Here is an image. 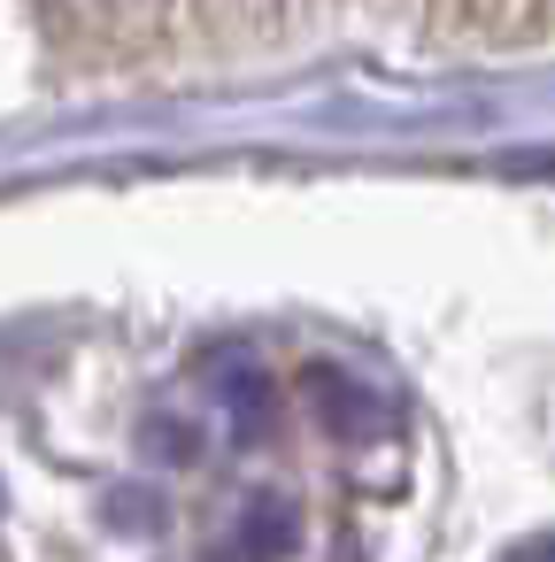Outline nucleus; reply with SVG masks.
I'll list each match as a JSON object with an SVG mask.
<instances>
[{"label":"nucleus","instance_id":"nucleus-1","mask_svg":"<svg viewBox=\"0 0 555 562\" xmlns=\"http://www.w3.org/2000/svg\"><path fill=\"white\" fill-rule=\"evenodd\" d=\"M301 547V508L286 493H255L232 524V539L217 547V562H286Z\"/></svg>","mask_w":555,"mask_h":562},{"label":"nucleus","instance_id":"nucleus-3","mask_svg":"<svg viewBox=\"0 0 555 562\" xmlns=\"http://www.w3.org/2000/svg\"><path fill=\"white\" fill-rule=\"evenodd\" d=\"M217 401H224V416H232L240 439H263V424H270V378L263 370H224Z\"/></svg>","mask_w":555,"mask_h":562},{"label":"nucleus","instance_id":"nucleus-2","mask_svg":"<svg viewBox=\"0 0 555 562\" xmlns=\"http://www.w3.org/2000/svg\"><path fill=\"white\" fill-rule=\"evenodd\" d=\"M309 401H317V416H324V431L332 439H378L386 431V401L363 385V378H347V370H309Z\"/></svg>","mask_w":555,"mask_h":562}]
</instances>
